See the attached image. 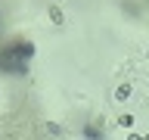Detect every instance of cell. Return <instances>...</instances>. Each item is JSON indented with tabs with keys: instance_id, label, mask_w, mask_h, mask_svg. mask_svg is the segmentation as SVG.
Masks as SVG:
<instances>
[{
	"instance_id": "cell-1",
	"label": "cell",
	"mask_w": 149,
	"mask_h": 140,
	"mask_svg": "<svg viewBox=\"0 0 149 140\" xmlns=\"http://www.w3.org/2000/svg\"><path fill=\"white\" fill-rule=\"evenodd\" d=\"M50 16H53V22H56V25H62V9H59V6H53V9H50Z\"/></svg>"
},
{
	"instance_id": "cell-2",
	"label": "cell",
	"mask_w": 149,
	"mask_h": 140,
	"mask_svg": "<svg viewBox=\"0 0 149 140\" xmlns=\"http://www.w3.org/2000/svg\"><path fill=\"white\" fill-rule=\"evenodd\" d=\"M118 125H121V128H130V125H134V115H121Z\"/></svg>"
},
{
	"instance_id": "cell-3",
	"label": "cell",
	"mask_w": 149,
	"mask_h": 140,
	"mask_svg": "<svg viewBox=\"0 0 149 140\" xmlns=\"http://www.w3.org/2000/svg\"><path fill=\"white\" fill-rule=\"evenodd\" d=\"M127 140H146V137H140V134H130V137Z\"/></svg>"
},
{
	"instance_id": "cell-4",
	"label": "cell",
	"mask_w": 149,
	"mask_h": 140,
	"mask_svg": "<svg viewBox=\"0 0 149 140\" xmlns=\"http://www.w3.org/2000/svg\"><path fill=\"white\" fill-rule=\"evenodd\" d=\"M146 140H149V137H146Z\"/></svg>"
}]
</instances>
